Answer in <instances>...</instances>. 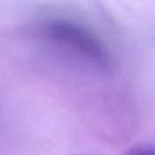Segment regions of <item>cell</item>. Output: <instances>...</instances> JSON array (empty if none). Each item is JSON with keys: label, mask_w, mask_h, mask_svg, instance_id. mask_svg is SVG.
I'll return each instance as SVG.
<instances>
[{"label": "cell", "mask_w": 155, "mask_h": 155, "mask_svg": "<svg viewBox=\"0 0 155 155\" xmlns=\"http://www.w3.org/2000/svg\"><path fill=\"white\" fill-rule=\"evenodd\" d=\"M48 33L57 40L79 50L93 61L104 59V52L99 42L85 29L69 22H53L48 27Z\"/></svg>", "instance_id": "6da1fadb"}, {"label": "cell", "mask_w": 155, "mask_h": 155, "mask_svg": "<svg viewBox=\"0 0 155 155\" xmlns=\"http://www.w3.org/2000/svg\"><path fill=\"white\" fill-rule=\"evenodd\" d=\"M122 155H155V148L151 143H139L127 148Z\"/></svg>", "instance_id": "7a4b0ae2"}]
</instances>
